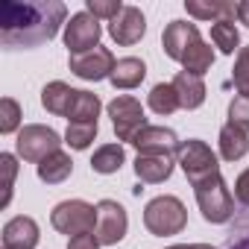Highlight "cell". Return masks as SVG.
<instances>
[{"label":"cell","instance_id":"cell-1","mask_svg":"<svg viewBox=\"0 0 249 249\" xmlns=\"http://www.w3.org/2000/svg\"><path fill=\"white\" fill-rule=\"evenodd\" d=\"M62 24H68V6L62 0H36V3L3 0L0 3V41L12 50L41 47L44 41L56 38Z\"/></svg>","mask_w":249,"mask_h":249},{"label":"cell","instance_id":"cell-2","mask_svg":"<svg viewBox=\"0 0 249 249\" xmlns=\"http://www.w3.org/2000/svg\"><path fill=\"white\" fill-rule=\"evenodd\" d=\"M144 226L156 237H170V234H179L188 226V211H185V205H182L179 196L164 194V196H156V199L147 202V208H144Z\"/></svg>","mask_w":249,"mask_h":249},{"label":"cell","instance_id":"cell-3","mask_svg":"<svg viewBox=\"0 0 249 249\" xmlns=\"http://www.w3.org/2000/svg\"><path fill=\"white\" fill-rule=\"evenodd\" d=\"M194 196H196V205H199V211H202V217L208 223L220 226V223L231 220L234 196H231V191H229V185H226V179L220 173L199 182V185H194Z\"/></svg>","mask_w":249,"mask_h":249},{"label":"cell","instance_id":"cell-4","mask_svg":"<svg viewBox=\"0 0 249 249\" xmlns=\"http://www.w3.org/2000/svg\"><path fill=\"white\" fill-rule=\"evenodd\" d=\"M176 164L185 170V176H188L191 185H199V182H205V179H211V176L220 173L217 153L205 141H199V138H188V141L179 144Z\"/></svg>","mask_w":249,"mask_h":249},{"label":"cell","instance_id":"cell-5","mask_svg":"<svg viewBox=\"0 0 249 249\" xmlns=\"http://www.w3.org/2000/svg\"><path fill=\"white\" fill-rule=\"evenodd\" d=\"M59 150H62V135L53 126H44V123H27L15 138V153L33 164H41L47 156Z\"/></svg>","mask_w":249,"mask_h":249},{"label":"cell","instance_id":"cell-6","mask_svg":"<svg viewBox=\"0 0 249 249\" xmlns=\"http://www.w3.org/2000/svg\"><path fill=\"white\" fill-rule=\"evenodd\" d=\"M50 223L56 231L76 237V234H88L97 229V205L85 202V199H65L50 211Z\"/></svg>","mask_w":249,"mask_h":249},{"label":"cell","instance_id":"cell-7","mask_svg":"<svg viewBox=\"0 0 249 249\" xmlns=\"http://www.w3.org/2000/svg\"><path fill=\"white\" fill-rule=\"evenodd\" d=\"M108 117L114 123L117 141H126V144H132V138L147 126V114H144L141 100H135L129 94H120L108 103Z\"/></svg>","mask_w":249,"mask_h":249},{"label":"cell","instance_id":"cell-8","mask_svg":"<svg viewBox=\"0 0 249 249\" xmlns=\"http://www.w3.org/2000/svg\"><path fill=\"white\" fill-rule=\"evenodd\" d=\"M100 36H103L100 18H94L88 9L73 12L65 24V47L71 50V56H79V53L100 47Z\"/></svg>","mask_w":249,"mask_h":249},{"label":"cell","instance_id":"cell-9","mask_svg":"<svg viewBox=\"0 0 249 249\" xmlns=\"http://www.w3.org/2000/svg\"><path fill=\"white\" fill-rule=\"evenodd\" d=\"M126 229H129V217H126V208L114 199H100L97 202V240L106 243V246H114L126 237Z\"/></svg>","mask_w":249,"mask_h":249},{"label":"cell","instance_id":"cell-10","mask_svg":"<svg viewBox=\"0 0 249 249\" xmlns=\"http://www.w3.org/2000/svg\"><path fill=\"white\" fill-rule=\"evenodd\" d=\"M68 65H71V73H73V76H79V79H85V82H100V79H108V76H111L117 59L111 56L108 47H94V50H88V53L71 56Z\"/></svg>","mask_w":249,"mask_h":249},{"label":"cell","instance_id":"cell-11","mask_svg":"<svg viewBox=\"0 0 249 249\" xmlns=\"http://www.w3.org/2000/svg\"><path fill=\"white\" fill-rule=\"evenodd\" d=\"M179 135L167 126H147L132 138V147L138 150V156H176L179 153Z\"/></svg>","mask_w":249,"mask_h":249},{"label":"cell","instance_id":"cell-12","mask_svg":"<svg viewBox=\"0 0 249 249\" xmlns=\"http://www.w3.org/2000/svg\"><path fill=\"white\" fill-rule=\"evenodd\" d=\"M147 33V18L138 6H123L120 15L114 21H108V36L120 44V47H129L138 44Z\"/></svg>","mask_w":249,"mask_h":249},{"label":"cell","instance_id":"cell-13","mask_svg":"<svg viewBox=\"0 0 249 249\" xmlns=\"http://www.w3.org/2000/svg\"><path fill=\"white\" fill-rule=\"evenodd\" d=\"M196 41H202V36H199L196 24H191V21H170L164 27V36H161V47H164L167 59H173V62H182L185 53Z\"/></svg>","mask_w":249,"mask_h":249},{"label":"cell","instance_id":"cell-14","mask_svg":"<svg viewBox=\"0 0 249 249\" xmlns=\"http://www.w3.org/2000/svg\"><path fill=\"white\" fill-rule=\"evenodd\" d=\"M38 237V223L27 214H18L3 226V249H36Z\"/></svg>","mask_w":249,"mask_h":249},{"label":"cell","instance_id":"cell-15","mask_svg":"<svg viewBox=\"0 0 249 249\" xmlns=\"http://www.w3.org/2000/svg\"><path fill=\"white\" fill-rule=\"evenodd\" d=\"M144 76H147L144 59H138V56H123V59H117V65H114L108 82H111L117 91H132V88H138V85L144 82Z\"/></svg>","mask_w":249,"mask_h":249},{"label":"cell","instance_id":"cell-16","mask_svg":"<svg viewBox=\"0 0 249 249\" xmlns=\"http://www.w3.org/2000/svg\"><path fill=\"white\" fill-rule=\"evenodd\" d=\"M173 156H138L135 159V176L138 182H147V185H161L173 176Z\"/></svg>","mask_w":249,"mask_h":249},{"label":"cell","instance_id":"cell-17","mask_svg":"<svg viewBox=\"0 0 249 249\" xmlns=\"http://www.w3.org/2000/svg\"><path fill=\"white\" fill-rule=\"evenodd\" d=\"M173 88H176V94H179V106L185 108V111H194V108H199L202 103H205V82H202V76H194V73H188V71H179L173 79Z\"/></svg>","mask_w":249,"mask_h":249},{"label":"cell","instance_id":"cell-18","mask_svg":"<svg viewBox=\"0 0 249 249\" xmlns=\"http://www.w3.org/2000/svg\"><path fill=\"white\" fill-rule=\"evenodd\" d=\"M185 9L191 18L196 21H234L237 18V3H229V0H211V3H202V0H185Z\"/></svg>","mask_w":249,"mask_h":249},{"label":"cell","instance_id":"cell-19","mask_svg":"<svg viewBox=\"0 0 249 249\" xmlns=\"http://www.w3.org/2000/svg\"><path fill=\"white\" fill-rule=\"evenodd\" d=\"M73 94H76V88H71V85L62 82V79H53V82H47V85L41 88V106H44L50 114L68 117V108H71V103H73Z\"/></svg>","mask_w":249,"mask_h":249},{"label":"cell","instance_id":"cell-20","mask_svg":"<svg viewBox=\"0 0 249 249\" xmlns=\"http://www.w3.org/2000/svg\"><path fill=\"white\" fill-rule=\"evenodd\" d=\"M217 144H220V159L223 161H237V159H243L249 153V132H243V129L231 126V123H226V126L220 129Z\"/></svg>","mask_w":249,"mask_h":249},{"label":"cell","instance_id":"cell-21","mask_svg":"<svg viewBox=\"0 0 249 249\" xmlns=\"http://www.w3.org/2000/svg\"><path fill=\"white\" fill-rule=\"evenodd\" d=\"M100 108H103V103H100L97 94L76 88L73 103H71V108H68V123H97Z\"/></svg>","mask_w":249,"mask_h":249},{"label":"cell","instance_id":"cell-22","mask_svg":"<svg viewBox=\"0 0 249 249\" xmlns=\"http://www.w3.org/2000/svg\"><path fill=\"white\" fill-rule=\"evenodd\" d=\"M123 164H126V150H123V144H103L91 156V170L100 173V176H111Z\"/></svg>","mask_w":249,"mask_h":249},{"label":"cell","instance_id":"cell-23","mask_svg":"<svg viewBox=\"0 0 249 249\" xmlns=\"http://www.w3.org/2000/svg\"><path fill=\"white\" fill-rule=\"evenodd\" d=\"M71 173H73V161H71V156H68L65 150L47 156V159L38 164V179H41L44 185H62Z\"/></svg>","mask_w":249,"mask_h":249},{"label":"cell","instance_id":"cell-24","mask_svg":"<svg viewBox=\"0 0 249 249\" xmlns=\"http://www.w3.org/2000/svg\"><path fill=\"white\" fill-rule=\"evenodd\" d=\"M147 106H150L156 114H161V117H167V114H173L176 108H182L173 82H159V85H153L150 94H147Z\"/></svg>","mask_w":249,"mask_h":249},{"label":"cell","instance_id":"cell-25","mask_svg":"<svg viewBox=\"0 0 249 249\" xmlns=\"http://www.w3.org/2000/svg\"><path fill=\"white\" fill-rule=\"evenodd\" d=\"M188 73H194V76H205L208 71H211V65H214V50H211V44L208 41H196L188 53H185V59L179 62Z\"/></svg>","mask_w":249,"mask_h":249},{"label":"cell","instance_id":"cell-26","mask_svg":"<svg viewBox=\"0 0 249 249\" xmlns=\"http://www.w3.org/2000/svg\"><path fill=\"white\" fill-rule=\"evenodd\" d=\"M211 41L226 56H231L234 50H240V33H237L234 21H217V24H211Z\"/></svg>","mask_w":249,"mask_h":249},{"label":"cell","instance_id":"cell-27","mask_svg":"<svg viewBox=\"0 0 249 249\" xmlns=\"http://www.w3.org/2000/svg\"><path fill=\"white\" fill-rule=\"evenodd\" d=\"M21 117H24V111H21V103L15 97H3V100H0V132H3V135H12V132L24 129Z\"/></svg>","mask_w":249,"mask_h":249},{"label":"cell","instance_id":"cell-28","mask_svg":"<svg viewBox=\"0 0 249 249\" xmlns=\"http://www.w3.org/2000/svg\"><path fill=\"white\" fill-rule=\"evenodd\" d=\"M97 138V123H68L65 144L71 150H88Z\"/></svg>","mask_w":249,"mask_h":249},{"label":"cell","instance_id":"cell-29","mask_svg":"<svg viewBox=\"0 0 249 249\" xmlns=\"http://www.w3.org/2000/svg\"><path fill=\"white\" fill-rule=\"evenodd\" d=\"M231 82L237 88L240 97H249V44L237 50L234 56V68H231Z\"/></svg>","mask_w":249,"mask_h":249},{"label":"cell","instance_id":"cell-30","mask_svg":"<svg viewBox=\"0 0 249 249\" xmlns=\"http://www.w3.org/2000/svg\"><path fill=\"white\" fill-rule=\"evenodd\" d=\"M229 123L231 126H237V129H243V132H249V97H234L231 103H229Z\"/></svg>","mask_w":249,"mask_h":249},{"label":"cell","instance_id":"cell-31","mask_svg":"<svg viewBox=\"0 0 249 249\" xmlns=\"http://www.w3.org/2000/svg\"><path fill=\"white\" fill-rule=\"evenodd\" d=\"M85 9H88L94 18H108V21H114V18L120 15L123 3H120V0H85Z\"/></svg>","mask_w":249,"mask_h":249},{"label":"cell","instance_id":"cell-32","mask_svg":"<svg viewBox=\"0 0 249 249\" xmlns=\"http://www.w3.org/2000/svg\"><path fill=\"white\" fill-rule=\"evenodd\" d=\"M0 167H3V173H6V179H3V202L0 205H9V199H12V185H15V173H18V161H15V156L12 153H3L0 156Z\"/></svg>","mask_w":249,"mask_h":249},{"label":"cell","instance_id":"cell-33","mask_svg":"<svg viewBox=\"0 0 249 249\" xmlns=\"http://www.w3.org/2000/svg\"><path fill=\"white\" fill-rule=\"evenodd\" d=\"M234 199H237L240 205H246V208H249V167L234 179Z\"/></svg>","mask_w":249,"mask_h":249},{"label":"cell","instance_id":"cell-34","mask_svg":"<svg viewBox=\"0 0 249 249\" xmlns=\"http://www.w3.org/2000/svg\"><path fill=\"white\" fill-rule=\"evenodd\" d=\"M100 246H103V243L97 240L94 231H88V234H76V237L68 240V249H100Z\"/></svg>","mask_w":249,"mask_h":249},{"label":"cell","instance_id":"cell-35","mask_svg":"<svg viewBox=\"0 0 249 249\" xmlns=\"http://www.w3.org/2000/svg\"><path fill=\"white\" fill-rule=\"evenodd\" d=\"M237 21L243 27H249V0H240V3H237Z\"/></svg>","mask_w":249,"mask_h":249},{"label":"cell","instance_id":"cell-36","mask_svg":"<svg viewBox=\"0 0 249 249\" xmlns=\"http://www.w3.org/2000/svg\"><path fill=\"white\" fill-rule=\"evenodd\" d=\"M164 249H214L211 243H173V246H164Z\"/></svg>","mask_w":249,"mask_h":249},{"label":"cell","instance_id":"cell-37","mask_svg":"<svg viewBox=\"0 0 249 249\" xmlns=\"http://www.w3.org/2000/svg\"><path fill=\"white\" fill-rule=\"evenodd\" d=\"M229 249H249V234H243V237H240L237 243H231Z\"/></svg>","mask_w":249,"mask_h":249}]
</instances>
